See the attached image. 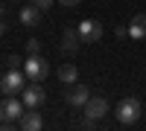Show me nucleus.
<instances>
[{
	"label": "nucleus",
	"instance_id": "f257e3e1",
	"mask_svg": "<svg viewBox=\"0 0 146 131\" xmlns=\"http://www.w3.org/2000/svg\"><path fill=\"white\" fill-rule=\"evenodd\" d=\"M23 88H27V73H23V67H9V73H3V79H0L3 96H18Z\"/></svg>",
	"mask_w": 146,
	"mask_h": 131
},
{
	"label": "nucleus",
	"instance_id": "f03ea898",
	"mask_svg": "<svg viewBox=\"0 0 146 131\" xmlns=\"http://www.w3.org/2000/svg\"><path fill=\"white\" fill-rule=\"evenodd\" d=\"M23 111H27V105H23V99L18 96H3L0 99V120H6V122H18Z\"/></svg>",
	"mask_w": 146,
	"mask_h": 131
},
{
	"label": "nucleus",
	"instance_id": "7ed1b4c3",
	"mask_svg": "<svg viewBox=\"0 0 146 131\" xmlns=\"http://www.w3.org/2000/svg\"><path fill=\"white\" fill-rule=\"evenodd\" d=\"M23 73H27V79H32V82H44L50 76V64L35 53V55H29L27 61H23Z\"/></svg>",
	"mask_w": 146,
	"mask_h": 131
},
{
	"label": "nucleus",
	"instance_id": "20e7f679",
	"mask_svg": "<svg viewBox=\"0 0 146 131\" xmlns=\"http://www.w3.org/2000/svg\"><path fill=\"white\" fill-rule=\"evenodd\" d=\"M140 111H143L140 102H137L135 96H129V99H123V102L117 105V120L123 122V125H131V122L140 120Z\"/></svg>",
	"mask_w": 146,
	"mask_h": 131
},
{
	"label": "nucleus",
	"instance_id": "39448f33",
	"mask_svg": "<svg viewBox=\"0 0 146 131\" xmlns=\"http://www.w3.org/2000/svg\"><path fill=\"white\" fill-rule=\"evenodd\" d=\"M88 99H91V90L85 88V85H79V82H73V85L67 88V93H64V102L73 105V108H85Z\"/></svg>",
	"mask_w": 146,
	"mask_h": 131
},
{
	"label": "nucleus",
	"instance_id": "423d86ee",
	"mask_svg": "<svg viewBox=\"0 0 146 131\" xmlns=\"http://www.w3.org/2000/svg\"><path fill=\"white\" fill-rule=\"evenodd\" d=\"M76 29H79L82 44H94V41L102 38V23H100V20H82Z\"/></svg>",
	"mask_w": 146,
	"mask_h": 131
},
{
	"label": "nucleus",
	"instance_id": "0eeeda50",
	"mask_svg": "<svg viewBox=\"0 0 146 131\" xmlns=\"http://www.w3.org/2000/svg\"><path fill=\"white\" fill-rule=\"evenodd\" d=\"M21 99H23V105H27V108H41L44 99H47V93H44V88H38V82H32L29 88L21 90Z\"/></svg>",
	"mask_w": 146,
	"mask_h": 131
},
{
	"label": "nucleus",
	"instance_id": "6e6552de",
	"mask_svg": "<svg viewBox=\"0 0 146 131\" xmlns=\"http://www.w3.org/2000/svg\"><path fill=\"white\" fill-rule=\"evenodd\" d=\"M105 111H108L105 96H91L88 102H85V108H82V114L91 117V120H100V117H105Z\"/></svg>",
	"mask_w": 146,
	"mask_h": 131
},
{
	"label": "nucleus",
	"instance_id": "1a4fd4ad",
	"mask_svg": "<svg viewBox=\"0 0 146 131\" xmlns=\"http://www.w3.org/2000/svg\"><path fill=\"white\" fill-rule=\"evenodd\" d=\"M41 125H44V120H41L38 108H27V111H23V117L18 120V128H23V131H38Z\"/></svg>",
	"mask_w": 146,
	"mask_h": 131
},
{
	"label": "nucleus",
	"instance_id": "9d476101",
	"mask_svg": "<svg viewBox=\"0 0 146 131\" xmlns=\"http://www.w3.org/2000/svg\"><path fill=\"white\" fill-rule=\"evenodd\" d=\"M79 44H82V38H79V29H64V35H62V53L73 55V53L79 50Z\"/></svg>",
	"mask_w": 146,
	"mask_h": 131
},
{
	"label": "nucleus",
	"instance_id": "9b49d317",
	"mask_svg": "<svg viewBox=\"0 0 146 131\" xmlns=\"http://www.w3.org/2000/svg\"><path fill=\"white\" fill-rule=\"evenodd\" d=\"M38 20H41V9L38 6H23L21 9V23H23V26H38Z\"/></svg>",
	"mask_w": 146,
	"mask_h": 131
},
{
	"label": "nucleus",
	"instance_id": "f8f14e48",
	"mask_svg": "<svg viewBox=\"0 0 146 131\" xmlns=\"http://www.w3.org/2000/svg\"><path fill=\"white\" fill-rule=\"evenodd\" d=\"M129 38H135V41L146 38V15H137L135 20L129 23Z\"/></svg>",
	"mask_w": 146,
	"mask_h": 131
},
{
	"label": "nucleus",
	"instance_id": "ddd939ff",
	"mask_svg": "<svg viewBox=\"0 0 146 131\" xmlns=\"http://www.w3.org/2000/svg\"><path fill=\"white\" fill-rule=\"evenodd\" d=\"M58 82H64V85H73V82H79V73L73 64H62L58 67Z\"/></svg>",
	"mask_w": 146,
	"mask_h": 131
},
{
	"label": "nucleus",
	"instance_id": "4468645a",
	"mask_svg": "<svg viewBox=\"0 0 146 131\" xmlns=\"http://www.w3.org/2000/svg\"><path fill=\"white\" fill-rule=\"evenodd\" d=\"M38 50H41V41H35V38H29V41H27V53H29V55H35Z\"/></svg>",
	"mask_w": 146,
	"mask_h": 131
},
{
	"label": "nucleus",
	"instance_id": "2eb2a0df",
	"mask_svg": "<svg viewBox=\"0 0 146 131\" xmlns=\"http://www.w3.org/2000/svg\"><path fill=\"white\" fill-rule=\"evenodd\" d=\"M32 6H38L41 12H47V9L53 6V0H32Z\"/></svg>",
	"mask_w": 146,
	"mask_h": 131
},
{
	"label": "nucleus",
	"instance_id": "dca6fc26",
	"mask_svg": "<svg viewBox=\"0 0 146 131\" xmlns=\"http://www.w3.org/2000/svg\"><path fill=\"white\" fill-rule=\"evenodd\" d=\"M6 64H9V67H23V61H21V58H18L15 53H12V55L6 58Z\"/></svg>",
	"mask_w": 146,
	"mask_h": 131
},
{
	"label": "nucleus",
	"instance_id": "f3484780",
	"mask_svg": "<svg viewBox=\"0 0 146 131\" xmlns=\"http://www.w3.org/2000/svg\"><path fill=\"white\" fill-rule=\"evenodd\" d=\"M114 35H117V38H126L129 29H126V26H117V29H114Z\"/></svg>",
	"mask_w": 146,
	"mask_h": 131
},
{
	"label": "nucleus",
	"instance_id": "a211bd4d",
	"mask_svg": "<svg viewBox=\"0 0 146 131\" xmlns=\"http://www.w3.org/2000/svg\"><path fill=\"white\" fill-rule=\"evenodd\" d=\"M58 3H62V6H76L79 0H58Z\"/></svg>",
	"mask_w": 146,
	"mask_h": 131
},
{
	"label": "nucleus",
	"instance_id": "6ab92c4d",
	"mask_svg": "<svg viewBox=\"0 0 146 131\" xmlns=\"http://www.w3.org/2000/svg\"><path fill=\"white\" fill-rule=\"evenodd\" d=\"M3 32H6V23H3V20H0V35H3Z\"/></svg>",
	"mask_w": 146,
	"mask_h": 131
},
{
	"label": "nucleus",
	"instance_id": "aec40b11",
	"mask_svg": "<svg viewBox=\"0 0 146 131\" xmlns=\"http://www.w3.org/2000/svg\"><path fill=\"white\" fill-rule=\"evenodd\" d=\"M0 79H3V70H0Z\"/></svg>",
	"mask_w": 146,
	"mask_h": 131
}]
</instances>
